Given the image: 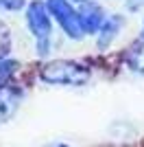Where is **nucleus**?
<instances>
[{
    "instance_id": "nucleus-12",
    "label": "nucleus",
    "mask_w": 144,
    "mask_h": 147,
    "mask_svg": "<svg viewBox=\"0 0 144 147\" xmlns=\"http://www.w3.org/2000/svg\"><path fill=\"white\" fill-rule=\"evenodd\" d=\"M44 147H70V145H66V143H50V145H44Z\"/></svg>"
},
{
    "instance_id": "nucleus-7",
    "label": "nucleus",
    "mask_w": 144,
    "mask_h": 147,
    "mask_svg": "<svg viewBox=\"0 0 144 147\" xmlns=\"http://www.w3.org/2000/svg\"><path fill=\"white\" fill-rule=\"evenodd\" d=\"M125 61H127V66L131 68L133 73H140V75H144V42L133 44L131 49L127 51Z\"/></svg>"
},
{
    "instance_id": "nucleus-6",
    "label": "nucleus",
    "mask_w": 144,
    "mask_h": 147,
    "mask_svg": "<svg viewBox=\"0 0 144 147\" xmlns=\"http://www.w3.org/2000/svg\"><path fill=\"white\" fill-rule=\"evenodd\" d=\"M122 26H125V18L122 16H118V13H114V16H109V18H105V22L101 24V29H98V33H96V44H98V49H109L111 44H114V40L118 37V33L122 31Z\"/></svg>"
},
{
    "instance_id": "nucleus-10",
    "label": "nucleus",
    "mask_w": 144,
    "mask_h": 147,
    "mask_svg": "<svg viewBox=\"0 0 144 147\" xmlns=\"http://www.w3.org/2000/svg\"><path fill=\"white\" fill-rule=\"evenodd\" d=\"M26 7V0H0V11H20Z\"/></svg>"
},
{
    "instance_id": "nucleus-2",
    "label": "nucleus",
    "mask_w": 144,
    "mask_h": 147,
    "mask_svg": "<svg viewBox=\"0 0 144 147\" xmlns=\"http://www.w3.org/2000/svg\"><path fill=\"white\" fill-rule=\"evenodd\" d=\"M26 26L35 37L37 55L46 57L50 53V40H53V20L46 5L39 0H33L26 5Z\"/></svg>"
},
{
    "instance_id": "nucleus-11",
    "label": "nucleus",
    "mask_w": 144,
    "mask_h": 147,
    "mask_svg": "<svg viewBox=\"0 0 144 147\" xmlns=\"http://www.w3.org/2000/svg\"><path fill=\"white\" fill-rule=\"evenodd\" d=\"M127 11H131V13L144 11V0H127Z\"/></svg>"
},
{
    "instance_id": "nucleus-5",
    "label": "nucleus",
    "mask_w": 144,
    "mask_h": 147,
    "mask_svg": "<svg viewBox=\"0 0 144 147\" xmlns=\"http://www.w3.org/2000/svg\"><path fill=\"white\" fill-rule=\"evenodd\" d=\"M79 22H81V29L83 33H96L101 29V24L105 22V11L101 9V5L96 2H83L81 9H79Z\"/></svg>"
},
{
    "instance_id": "nucleus-1",
    "label": "nucleus",
    "mask_w": 144,
    "mask_h": 147,
    "mask_svg": "<svg viewBox=\"0 0 144 147\" xmlns=\"http://www.w3.org/2000/svg\"><path fill=\"white\" fill-rule=\"evenodd\" d=\"M92 77V70L85 64H79V61L72 59H57L50 61L42 68L39 73V79L50 84V86H68V88H79L85 86Z\"/></svg>"
},
{
    "instance_id": "nucleus-13",
    "label": "nucleus",
    "mask_w": 144,
    "mask_h": 147,
    "mask_svg": "<svg viewBox=\"0 0 144 147\" xmlns=\"http://www.w3.org/2000/svg\"><path fill=\"white\" fill-rule=\"evenodd\" d=\"M70 2H74V5H83V2H87V0H70Z\"/></svg>"
},
{
    "instance_id": "nucleus-9",
    "label": "nucleus",
    "mask_w": 144,
    "mask_h": 147,
    "mask_svg": "<svg viewBox=\"0 0 144 147\" xmlns=\"http://www.w3.org/2000/svg\"><path fill=\"white\" fill-rule=\"evenodd\" d=\"M15 68H18V64H15V61H11V59L0 61V86L9 84V79H11L13 73H15Z\"/></svg>"
},
{
    "instance_id": "nucleus-4",
    "label": "nucleus",
    "mask_w": 144,
    "mask_h": 147,
    "mask_svg": "<svg viewBox=\"0 0 144 147\" xmlns=\"http://www.w3.org/2000/svg\"><path fill=\"white\" fill-rule=\"evenodd\" d=\"M20 103H22V90L11 84L0 86V123L9 121V119L18 112Z\"/></svg>"
},
{
    "instance_id": "nucleus-8",
    "label": "nucleus",
    "mask_w": 144,
    "mask_h": 147,
    "mask_svg": "<svg viewBox=\"0 0 144 147\" xmlns=\"http://www.w3.org/2000/svg\"><path fill=\"white\" fill-rule=\"evenodd\" d=\"M9 51H11V35H9V29L0 22V61L7 59Z\"/></svg>"
},
{
    "instance_id": "nucleus-14",
    "label": "nucleus",
    "mask_w": 144,
    "mask_h": 147,
    "mask_svg": "<svg viewBox=\"0 0 144 147\" xmlns=\"http://www.w3.org/2000/svg\"><path fill=\"white\" fill-rule=\"evenodd\" d=\"M142 40H144V22H142Z\"/></svg>"
},
{
    "instance_id": "nucleus-3",
    "label": "nucleus",
    "mask_w": 144,
    "mask_h": 147,
    "mask_svg": "<svg viewBox=\"0 0 144 147\" xmlns=\"http://www.w3.org/2000/svg\"><path fill=\"white\" fill-rule=\"evenodd\" d=\"M44 5L50 13V18L57 20V24L61 26V31L70 40H81L85 35L83 29H81V22H79V13L72 7L70 0H46Z\"/></svg>"
}]
</instances>
